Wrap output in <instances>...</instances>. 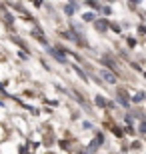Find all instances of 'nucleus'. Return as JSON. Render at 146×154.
Masks as SVG:
<instances>
[{
    "label": "nucleus",
    "mask_w": 146,
    "mask_h": 154,
    "mask_svg": "<svg viewBox=\"0 0 146 154\" xmlns=\"http://www.w3.org/2000/svg\"><path fill=\"white\" fill-rule=\"evenodd\" d=\"M102 78L106 80L108 84H114V82H116V76H114L112 70H102Z\"/></svg>",
    "instance_id": "1"
},
{
    "label": "nucleus",
    "mask_w": 146,
    "mask_h": 154,
    "mask_svg": "<svg viewBox=\"0 0 146 154\" xmlns=\"http://www.w3.org/2000/svg\"><path fill=\"white\" fill-rule=\"evenodd\" d=\"M116 94H118V100H120V104L128 108V106H130V102H128V98H126V92H124V90H118Z\"/></svg>",
    "instance_id": "2"
},
{
    "label": "nucleus",
    "mask_w": 146,
    "mask_h": 154,
    "mask_svg": "<svg viewBox=\"0 0 146 154\" xmlns=\"http://www.w3.org/2000/svg\"><path fill=\"white\" fill-rule=\"evenodd\" d=\"M96 26H98V30H106L108 28V24L104 22V20H98V22H96Z\"/></svg>",
    "instance_id": "3"
},
{
    "label": "nucleus",
    "mask_w": 146,
    "mask_h": 154,
    "mask_svg": "<svg viewBox=\"0 0 146 154\" xmlns=\"http://www.w3.org/2000/svg\"><path fill=\"white\" fill-rule=\"evenodd\" d=\"M96 104H98V106H106V100H104V98H102V96H96Z\"/></svg>",
    "instance_id": "4"
},
{
    "label": "nucleus",
    "mask_w": 146,
    "mask_h": 154,
    "mask_svg": "<svg viewBox=\"0 0 146 154\" xmlns=\"http://www.w3.org/2000/svg\"><path fill=\"white\" fill-rule=\"evenodd\" d=\"M74 10H76V4H66V12L68 14H74Z\"/></svg>",
    "instance_id": "5"
},
{
    "label": "nucleus",
    "mask_w": 146,
    "mask_h": 154,
    "mask_svg": "<svg viewBox=\"0 0 146 154\" xmlns=\"http://www.w3.org/2000/svg\"><path fill=\"white\" fill-rule=\"evenodd\" d=\"M140 130H142V132H146V122H144V124L140 126Z\"/></svg>",
    "instance_id": "6"
}]
</instances>
